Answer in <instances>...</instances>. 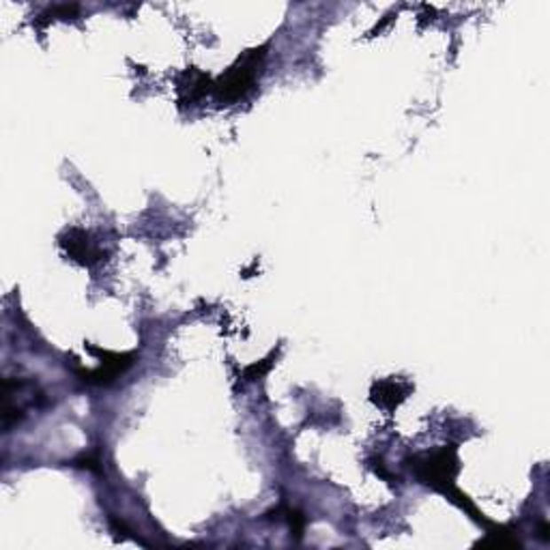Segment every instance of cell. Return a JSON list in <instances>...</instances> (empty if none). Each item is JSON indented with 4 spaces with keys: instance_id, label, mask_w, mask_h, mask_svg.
Returning a JSON list of instances; mask_svg holds the SVG:
<instances>
[{
    "instance_id": "6da1fadb",
    "label": "cell",
    "mask_w": 550,
    "mask_h": 550,
    "mask_svg": "<svg viewBox=\"0 0 550 550\" xmlns=\"http://www.w3.org/2000/svg\"><path fill=\"white\" fill-rule=\"evenodd\" d=\"M412 471H415L417 480L426 486H430L432 491H439L443 495H447L452 501H458L462 497V492L456 488V475L460 471L458 465L456 447L445 445L441 450L432 452V454L412 458Z\"/></svg>"
},
{
    "instance_id": "7a4b0ae2",
    "label": "cell",
    "mask_w": 550,
    "mask_h": 550,
    "mask_svg": "<svg viewBox=\"0 0 550 550\" xmlns=\"http://www.w3.org/2000/svg\"><path fill=\"white\" fill-rule=\"evenodd\" d=\"M264 50L267 48L263 45V48L248 50L246 54L239 56L237 63H234L232 67L222 75L220 82L213 86V90H216L217 101H220V104H226V106L237 104V101H241L243 97H248L249 90L256 86L258 75H261V71H263L264 56H267Z\"/></svg>"
},
{
    "instance_id": "3957f363",
    "label": "cell",
    "mask_w": 550,
    "mask_h": 550,
    "mask_svg": "<svg viewBox=\"0 0 550 550\" xmlns=\"http://www.w3.org/2000/svg\"><path fill=\"white\" fill-rule=\"evenodd\" d=\"M42 398V391L33 381L27 379H4L3 383V428L20 424L27 415L28 406H37V400Z\"/></svg>"
},
{
    "instance_id": "277c9868",
    "label": "cell",
    "mask_w": 550,
    "mask_h": 550,
    "mask_svg": "<svg viewBox=\"0 0 550 550\" xmlns=\"http://www.w3.org/2000/svg\"><path fill=\"white\" fill-rule=\"evenodd\" d=\"M89 350L101 359L99 368L78 372V374L82 376V381H86V383L93 385L114 383L121 374H125V372L131 368V364H134L136 359V353H110V350L95 349V346H89Z\"/></svg>"
},
{
    "instance_id": "5b68a950",
    "label": "cell",
    "mask_w": 550,
    "mask_h": 550,
    "mask_svg": "<svg viewBox=\"0 0 550 550\" xmlns=\"http://www.w3.org/2000/svg\"><path fill=\"white\" fill-rule=\"evenodd\" d=\"M60 246L67 249V254L74 258V261H78L82 264H95L106 256L104 249L97 248L95 243L90 241L89 234H86L84 231H78V228H74V231H69L67 234H65Z\"/></svg>"
},
{
    "instance_id": "8992f818",
    "label": "cell",
    "mask_w": 550,
    "mask_h": 550,
    "mask_svg": "<svg viewBox=\"0 0 550 550\" xmlns=\"http://www.w3.org/2000/svg\"><path fill=\"white\" fill-rule=\"evenodd\" d=\"M213 86L216 84L211 82V78L198 69L183 71V74L179 75V80H177L179 99H181V104H185V106L187 104L192 106V104H196V101H200L207 93H211Z\"/></svg>"
},
{
    "instance_id": "52a82bcc",
    "label": "cell",
    "mask_w": 550,
    "mask_h": 550,
    "mask_svg": "<svg viewBox=\"0 0 550 550\" xmlns=\"http://www.w3.org/2000/svg\"><path fill=\"white\" fill-rule=\"evenodd\" d=\"M406 394H409V385H402L400 381L396 379H387L374 385V389H372V402L383 406L387 411H394L396 406L406 398Z\"/></svg>"
},
{
    "instance_id": "ba28073f",
    "label": "cell",
    "mask_w": 550,
    "mask_h": 550,
    "mask_svg": "<svg viewBox=\"0 0 550 550\" xmlns=\"http://www.w3.org/2000/svg\"><path fill=\"white\" fill-rule=\"evenodd\" d=\"M287 521L290 524V529H293L295 536H302L305 529V516H302V512H297V509H287Z\"/></svg>"
},
{
    "instance_id": "9c48e42d",
    "label": "cell",
    "mask_w": 550,
    "mask_h": 550,
    "mask_svg": "<svg viewBox=\"0 0 550 550\" xmlns=\"http://www.w3.org/2000/svg\"><path fill=\"white\" fill-rule=\"evenodd\" d=\"M269 368H271V359L258 361V364H254V365H249V368H246V379L248 381L261 379V376L267 374Z\"/></svg>"
}]
</instances>
